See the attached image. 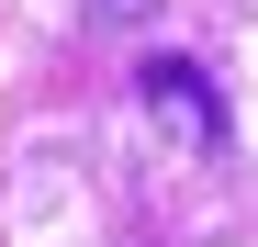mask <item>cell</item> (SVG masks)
<instances>
[{"label": "cell", "instance_id": "cell-1", "mask_svg": "<svg viewBox=\"0 0 258 247\" xmlns=\"http://www.w3.org/2000/svg\"><path fill=\"white\" fill-rule=\"evenodd\" d=\"M135 90H146L168 124H180L191 146H213V135H225V101H213V79H202L191 56H146V68H135Z\"/></svg>", "mask_w": 258, "mask_h": 247}]
</instances>
